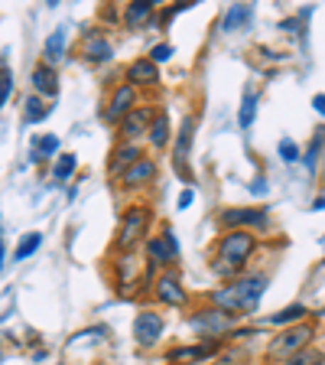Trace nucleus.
<instances>
[{"label":"nucleus","mask_w":325,"mask_h":365,"mask_svg":"<svg viewBox=\"0 0 325 365\" xmlns=\"http://www.w3.org/2000/svg\"><path fill=\"white\" fill-rule=\"evenodd\" d=\"M169 56H173V46H169V43L153 46V49H150V62H166Z\"/></svg>","instance_id":"473e14b6"},{"label":"nucleus","mask_w":325,"mask_h":365,"mask_svg":"<svg viewBox=\"0 0 325 365\" xmlns=\"http://www.w3.org/2000/svg\"><path fill=\"white\" fill-rule=\"evenodd\" d=\"M153 16V4L150 0H137V4H130L127 7V26L130 30H137L140 23H146Z\"/></svg>","instance_id":"b1692460"},{"label":"nucleus","mask_w":325,"mask_h":365,"mask_svg":"<svg viewBox=\"0 0 325 365\" xmlns=\"http://www.w3.org/2000/svg\"><path fill=\"white\" fill-rule=\"evenodd\" d=\"M82 56L88 62H107V59H111V43L105 39V33H98V30H88V33H85Z\"/></svg>","instance_id":"f3484780"},{"label":"nucleus","mask_w":325,"mask_h":365,"mask_svg":"<svg viewBox=\"0 0 325 365\" xmlns=\"http://www.w3.org/2000/svg\"><path fill=\"white\" fill-rule=\"evenodd\" d=\"M303 317H309V310H306L303 304H293V307H287V310H277L273 317H267V323H273V327H283V323H299Z\"/></svg>","instance_id":"5701e85b"},{"label":"nucleus","mask_w":325,"mask_h":365,"mask_svg":"<svg viewBox=\"0 0 325 365\" xmlns=\"http://www.w3.org/2000/svg\"><path fill=\"white\" fill-rule=\"evenodd\" d=\"M65 39H68L65 26H62V30H55L53 36L46 39V62H49V66H55L59 59H65Z\"/></svg>","instance_id":"412c9836"},{"label":"nucleus","mask_w":325,"mask_h":365,"mask_svg":"<svg viewBox=\"0 0 325 365\" xmlns=\"http://www.w3.org/2000/svg\"><path fill=\"white\" fill-rule=\"evenodd\" d=\"M280 157L287 160V163H296V160H299V147H296L289 137L287 140H280Z\"/></svg>","instance_id":"2f4dec72"},{"label":"nucleus","mask_w":325,"mask_h":365,"mask_svg":"<svg viewBox=\"0 0 325 365\" xmlns=\"http://www.w3.org/2000/svg\"><path fill=\"white\" fill-rule=\"evenodd\" d=\"M146 228H150V209L146 205H130L121 219V228H117V248L124 255L134 251L146 238Z\"/></svg>","instance_id":"20e7f679"},{"label":"nucleus","mask_w":325,"mask_h":365,"mask_svg":"<svg viewBox=\"0 0 325 365\" xmlns=\"http://www.w3.org/2000/svg\"><path fill=\"white\" fill-rule=\"evenodd\" d=\"M163 336V317L153 310H144L140 317L134 319V339L144 346V349H150V346H156V339Z\"/></svg>","instance_id":"1a4fd4ad"},{"label":"nucleus","mask_w":325,"mask_h":365,"mask_svg":"<svg viewBox=\"0 0 325 365\" xmlns=\"http://www.w3.org/2000/svg\"><path fill=\"white\" fill-rule=\"evenodd\" d=\"M10 91H14V76H10V68H0V108L7 105Z\"/></svg>","instance_id":"7c9ffc66"},{"label":"nucleus","mask_w":325,"mask_h":365,"mask_svg":"<svg viewBox=\"0 0 325 365\" xmlns=\"http://www.w3.org/2000/svg\"><path fill=\"white\" fill-rule=\"evenodd\" d=\"M39 242H43V235H39V232H30V235H26L20 245H16V255H14V258H16V261H26L33 251L39 248Z\"/></svg>","instance_id":"c756f323"},{"label":"nucleus","mask_w":325,"mask_h":365,"mask_svg":"<svg viewBox=\"0 0 325 365\" xmlns=\"http://www.w3.org/2000/svg\"><path fill=\"white\" fill-rule=\"evenodd\" d=\"M312 339H316V323H296V327L283 329L280 336H273V342L267 346V359L270 362H283V359L296 356V352L309 349Z\"/></svg>","instance_id":"7ed1b4c3"},{"label":"nucleus","mask_w":325,"mask_h":365,"mask_svg":"<svg viewBox=\"0 0 325 365\" xmlns=\"http://www.w3.org/2000/svg\"><path fill=\"white\" fill-rule=\"evenodd\" d=\"M0 267H4V238H0Z\"/></svg>","instance_id":"c9c22d12"},{"label":"nucleus","mask_w":325,"mask_h":365,"mask_svg":"<svg viewBox=\"0 0 325 365\" xmlns=\"http://www.w3.org/2000/svg\"><path fill=\"white\" fill-rule=\"evenodd\" d=\"M75 167H78V160L72 157V153H62V157L55 160V167H53V176H55V180H68V176L75 173Z\"/></svg>","instance_id":"c85d7f7f"},{"label":"nucleus","mask_w":325,"mask_h":365,"mask_svg":"<svg viewBox=\"0 0 325 365\" xmlns=\"http://www.w3.org/2000/svg\"><path fill=\"white\" fill-rule=\"evenodd\" d=\"M247 20H250V7L247 4H238V7H231L228 10V16H225V30H244L247 26Z\"/></svg>","instance_id":"393cba45"},{"label":"nucleus","mask_w":325,"mask_h":365,"mask_svg":"<svg viewBox=\"0 0 325 365\" xmlns=\"http://www.w3.org/2000/svg\"><path fill=\"white\" fill-rule=\"evenodd\" d=\"M49 118V108L43 105V98L39 95H30V98L23 101V124H39Z\"/></svg>","instance_id":"4be33fe9"},{"label":"nucleus","mask_w":325,"mask_h":365,"mask_svg":"<svg viewBox=\"0 0 325 365\" xmlns=\"http://www.w3.org/2000/svg\"><path fill=\"white\" fill-rule=\"evenodd\" d=\"M221 352V339H205L196 342V346H179V349H169L166 352V362L169 365H198L205 359H212Z\"/></svg>","instance_id":"423d86ee"},{"label":"nucleus","mask_w":325,"mask_h":365,"mask_svg":"<svg viewBox=\"0 0 325 365\" xmlns=\"http://www.w3.org/2000/svg\"><path fill=\"white\" fill-rule=\"evenodd\" d=\"M153 108H134V111L127 114L121 121V140L124 144H134L140 134H146V128H150V121H153Z\"/></svg>","instance_id":"ddd939ff"},{"label":"nucleus","mask_w":325,"mask_h":365,"mask_svg":"<svg viewBox=\"0 0 325 365\" xmlns=\"http://www.w3.org/2000/svg\"><path fill=\"white\" fill-rule=\"evenodd\" d=\"M33 88H36V95L55 98V91H59V76H55V68L53 66H36L33 68Z\"/></svg>","instance_id":"a211bd4d"},{"label":"nucleus","mask_w":325,"mask_h":365,"mask_svg":"<svg viewBox=\"0 0 325 365\" xmlns=\"http://www.w3.org/2000/svg\"><path fill=\"white\" fill-rule=\"evenodd\" d=\"M186 205H192V190H182L179 192V209H186Z\"/></svg>","instance_id":"72a5a7b5"},{"label":"nucleus","mask_w":325,"mask_h":365,"mask_svg":"<svg viewBox=\"0 0 325 365\" xmlns=\"http://www.w3.org/2000/svg\"><path fill=\"white\" fill-rule=\"evenodd\" d=\"M146 255H150V264H173L179 258V245H176L173 232H163L156 238H146Z\"/></svg>","instance_id":"9b49d317"},{"label":"nucleus","mask_w":325,"mask_h":365,"mask_svg":"<svg viewBox=\"0 0 325 365\" xmlns=\"http://www.w3.org/2000/svg\"><path fill=\"white\" fill-rule=\"evenodd\" d=\"M322 362H325V352L316 349V346H309V349H303V352H296V356L283 359L280 365H322Z\"/></svg>","instance_id":"a878e982"},{"label":"nucleus","mask_w":325,"mask_h":365,"mask_svg":"<svg viewBox=\"0 0 325 365\" xmlns=\"http://www.w3.org/2000/svg\"><path fill=\"white\" fill-rule=\"evenodd\" d=\"M156 163H153V160H137L134 167L127 170V173L121 176V182H124V190H140V186H150L153 180H156Z\"/></svg>","instance_id":"4468645a"},{"label":"nucleus","mask_w":325,"mask_h":365,"mask_svg":"<svg viewBox=\"0 0 325 365\" xmlns=\"http://www.w3.org/2000/svg\"><path fill=\"white\" fill-rule=\"evenodd\" d=\"M159 82V68L150 59H137L127 68V85H156Z\"/></svg>","instance_id":"6ab92c4d"},{"label":"nucleus","mask_w":325,"mask_h":365,"mask_svg":"<svg viewBox=\"0 0 325 365\" xmlns=\"http://www.w3.org/2000/svg\"><path fill=\"white\" fill-rule=\"evenodd\" d=\"M153 294H156L159 304H166V307H182L186 304V290H182V281H179V274L176 271H166L163 277H156Z\"/></svg>","instance_id":"9d476101"},{"label":"nucleus","mask_w":325,"mask_h":365,"mask_svg":"<svg viewBox=\"0 0 325 365\" xmlns=\"http://www.w3.org/2000/svg\"><path fill=\"white\" fill-rule=\"evenodd\" d=\"M221 225L244 228V225H267V209H225Z\"/></svg>","instance_id":"dca6fc26"},{"label":"nucleus","mask_w":325,"mask_h":365,"mask_svg":"<svg viewBox=\"0 0 325 365\" xmlns=\"http://www.w3.org/2000/svg\"><path fill=\"white\" fill-rule=\"evenodd\" d=\"M264 287H267V277H260V274L235 277V281H228L221 290H212L208 304H212L215 310L231 313V317H238V313H250L254 307L260 304Z\"/></svg>","instance_id":"f257e3e1"},{"label":"nucleus","mask_w":325,"mask_h":365,"mask_svg":"<svg viewBox=\"0 0 325 365\" xmlns=\"http://www.w3.org/2000/svg\"><path fill=\"white\" fill-rule=\"evenodd\" d=\"M137 160H144V150L137 144H121V147H114L111 153V163H107V173L111 176H124L130 167H134Z\"/></svg>","instance_id":"2eb2a0df"},{"label":"nucleus","mask_w":325,"mask_h":365,"mask_svg":"<svg viewBox=\"0 0 325 365\" xmlns=\"http://www.w3.org/2000/svg\"><path fill=\"white\" fill-rule=\"evenodd\" d=\"M254 248H257V238L250 235V232H244V228H228L225 235L218 238V255H215L212 271L218 274V277H231V281H235L238 274H241V267L247 264V258L254 255Z\"/></svg>","instance_id":"f03ea898"},{"label":"nucleus","mask_w":325,"mask_h":365,"mask_svg":"<svg viewBox=\"0 0 325 365\" xmlns=\"http://www.w3.org/2000/svg\"><path fill=\"white\" fill-rule=\"evenodd\" d=\"M254 114H257V95L247 88L244 91V101H241V114H238L241 128H250V124H254Z\"/></svg>","instance_id":"bb28decb"},{"label":"nucleus","mask_w":325,"mask_h":365,"mask_svg":"<svg viewBox=\"0 0 325 365\" xmlns=\"http://www.w3.org/2000/svg\"><path fill=\"white\" fill-rule=\"evenodd\" d=\"M55 150H59V137H55V134H46V137H39L36 144H33V160L53 157Z\"/></svg>","instance_id":"cd10ccee"},{"label":"nucleus","mask_w":325,"mask_h":365,"mask_svg":"<svg viewBox=\"0 0 325 365\" xmlns=\"http://www.w3.org/2000/svg\"><path fill=\"white\" fill-rule=\"evenodd\" d=\"M238 323V317H231V313H225V310H198V313H192V327L198 329L202 336H208V339H218V336H225L228 329Z\"/></svg>","instance_id":"39448f33"},{"label":"nucleus","mask_w":325,"mask_h":365,"mask_svg":"<svg viewBox=\"0 0 325 365\" xmlns=\"http://www.w3.org/2000/svg\"><path fill=\"white\" fill-rule=\"evenodd\" d=\"M146 137H150V144L156 147V150H163V147L169 144V114L166 111H156V114H153L150 128H146Z\"/></svg>","instance_id":"aec40b11"},{"label":"nucleus","mask_w":325,"mask_h":365,"mask_svg":"<svg viewBox=\"0 0 325 365\" xmlns=\"http://www.w3.org/2000/svg\"><path fill=\"white\" fill-rule=\"evenodd\" d=\"M114 271H117V290L124 297L137 294V287L146 284V277H140V261L134 258V251H127V255H121V258L114 261Z\"/></svg>","instance_id":"0eeeda50"},{"label":"nucleus","mask_w":325,"mask_h":365,"mask_svg":"<svg viewBox=\"0 0 325 365\" xmlns=\"http://www.w3.org/2000/svg\"><path fill=\"white\" fill-rule=\"evenodd\" d=\"M192 134H196V118H186L182 121V130L179 137H176V150H173V163H176V173L182 176V180L189 182L192 173H189V150H192Z\"/></svg>","instance_id":"6e6552de"},{"label":"nucleus","mask_w":325,"mask_h":365,"mask_svg":"<svg viewBox=\"0 0 325 365\" xmlns=\"http://www.w3.org/2000/svg\"><path fill=\"white\" fill-rule=\"evenodd\" d=\"M134 101H137V91H134V85H121V88L114 91V98H111V105H107V111L101 114L107 124H117V121H124L130 111H134Z\"/></svg>","instance_id":"f8f14e48"},{"label":"nucleus","mask_w":325,"mask_h":365,"mask_svg":"<svg viewBox=\"0 0 325 365\" xmlns=\"http://www.w3.org/2000/svg\"><path fill=\"white\" fill-rule=\"evenodd\" d=\"M312 108H316L319 114H325V95H316V98H312Z\"/></svg>","instance_id":"f704fd0d"}]
</instances>
